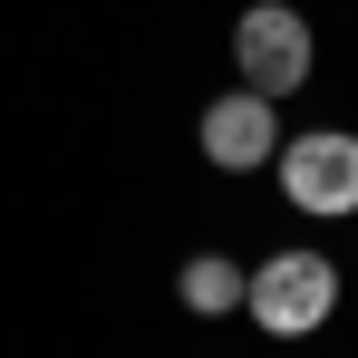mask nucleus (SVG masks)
<instances>
[{
	"label": "nucleus",
	"instance_id": "obj_1",
	"mask_svg": "<svg viewBox=\"0 0 358 358\" xmlns=\"http://www.w3.org/2000/svg\"><path fill=\"white\" fill-rule=\"evenodd\" d=\"M339 262L320 252V242H281V252H262L252 271H242V310H252V329L262 339H310V329H329V310H339Z\"/></svg>",
	"mask_w": 358,
	"mask_h": 358
},
{
	"label": "nucleus",
	"instance_id": "obj_2",
	"mask_svg": "<svg viewBox=\"0 0 358 358\" xmlns=\"http://www.w3.org/2000/svg\"><path fill=\"white\" fill-rule=\"evenodd\" d=\"M233 68H242V87H252V97H271V107H281V97L310 87V68H320V29L300 20L291 0H252V10L233 20Z\"/></svg>",
	"mask_w": 358,
	"mask_h": 358
},
{
	"label": "nucleus",
	"instance_id": "obj_3",
	"mask_svg": "<svg viewBox=\"0 0 358 358\" xmlns=\"http://www.w3.org/2000/svg\"><path fill=\"white\" fill-rule=\"evenodd\" d=\"M271 175H281V194H291V213H310V223H339V213H358V136H349V126L281 136Z\"/></svg>",
	"mask_w": 358,
	"mask_h": 358
},
{
	"label": "nucleus",
	"instance_id": "obj_4",
	"mask_svg": "<svg viewBox=\"0 0 358 358\" xmlns=\"http://www.w3.org/2000/svg\"><path fill=\"white\" fill-rule=\"evenodd\" d=\"M203 165L213 175H252V165H271L281 155V107L271 97H252V87H233V97H213L203 107Z\"/></svg>",
	"mask_w": 358,
	"mask_h": 358
},
{
	"label": "nucleus",
	"instance_id": "obj_5",
	"mask_svg": "<svg viewBox=\"0 0 358 358\" xmlns=\"http://www.w3.org/2000/svg\"><path fill=\"white\" fill-rule=\"evenodd\" d=\"M175 300L194 310V320H233L242 310V262L233 252H194V262L175 271Z\"/></svg>",
	"mask_w": 358,
	"mask_h": 358
}]
</instances>
